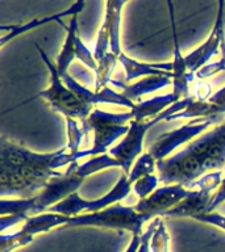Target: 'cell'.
Listing matches in <instances>:
<instances>
[{
    "instance_id": "11",
    "label": "cell",
    "mask_w": 225,
    "mask_h": 252,
    "mask_svg": "<svg viewBox=\"0 0 225 252\" xmlns=\"http://www.w3.org/2000/svg\"><path fill=\"white\" fill-rule=\"evenodd\" d=\"M224 5V1H219L216 21H215L211 34L208 35V38L205 39V42L199 47H196L193 51H191L189 54L185 55L186 64H187L189 74L192 76H195V74L200 70L201 67L209 63L211 58L219 53L221 46L225 43Z\"/></svg>"
},
{
    "instance_id": "24",
    "label": "cell",
    "mask_w": 225,
    "mask_h": 252,
    "mask_svg": "<svg viewBox=\"0 0 225 252\" xmlns=\"http://www.w3.org/2000/svg\"><path fill=\"white\" fill-rule=\"evenodd\" d=\"M125 1L121 0H110L106 3V8L111 12V53L116 57L122 54L120 46V25H121V9Z\"/></svg>"
},
{
    "instance_id": "22",
    "label": "cell",
    "mask_w": 225,
    "mask_h": 252,
    "mask_svg": "<svg viewBox=\"0 0 225 252\" xmlns=\"http://www.w3.org/2000/svg\"><path fill=\"white\" fill-rule=\"evenodd\" d=\"M130 121H133V114L130 110L125 113H111L102 109H94L86 121L82 122V129L84 135H87L91 127L96 125H126V122Z\"/></svg>"
},
{
    "instance_id": "30",
    "label": "cell",
    "mask_w": 225,
    "mask_h": 252,
    "mask_svg": "<svg viewBox=\"0 0 225 252\" xmlns=\"http://www.w3.org/2000/svg\"><path fill=\"white\" fill-rule=\"evenodd\" d=\"M33 242V238L21 234L20 231L3 232L0 235V252H12L19 247H24Z\"/></svg>"
},
{
    "instance_id": "14",
    "label": "cell",
    "mask_w": 225,
    "mask_h": 252,
    "mask_svg": "<svg viewBox=\"0 0 225 252\" xmlns=\"http://www.w3.org/2000/svg\"><path fill=\"white\" fill-rule=\"evenodd\" d=\"M86 7V3L84 1H75L74 4H71L70 8L66 9V11L59 12V13H54V15L46 16V17H39V19L31 20V21H27L24 24H16V25H0V32H1V37H0V46H4L5 43L9 42L11 39L19 37V35L27 33V32H31L36 28L41 27V25H46L49 23H58L61 24L62 27L63 23L61 20L66 16H74L79 15L80 12L83 11V8Z\"/></svg>"
},
{
    "instance_id": "33",
    "label": "cell",
    "mask_w": 225,
    "mask_h": 252,
    "mask_svg": "<svg viewBox=\"0 0 225 252\" xmlns=\"http://www.w3.org/2000/svg\"><path fill=\"white\" fill-rule=\"evenodd\" d=\"M169 242L170 236L166 231L163 220H161L150 242V250L151 252H169Z\"/></svg>"
},
{
    "instance_id": "27",
    "label": "cell",
    "mask_w": 225,
    "mask_h": 252,
    "mask_svg": "<svg viewBox=\"0 0 225 252\" xmlns=\"http://www.w3.org/2000/svg\"><path fill=\"white\" fill-rule=\"evenodd\" d=\"M118 62V57L113 53H108V54L98 62V70L95 71V91L100 92L104 90L108 83H111V75L113 72L116 63Z\"/></svg>"
},
{
    "instance_id": "2",
    "label": "cell",
    "mask_w": 225,
    "mask_h": 252,
    "mask_svg": "<svg viewBox=\"0 0 225 252\" xmlns=\"http://www.w3.org/2000/svg\"><path fill=\"white\" fill-rule=\"evenodd\" d=\"M92 157L91 149L80 150L76 154H70L66 147L54 151V153H35L32 150L7 141L1 138L0 141V167L4 168H20V167H32V168L54 169L58 171L61 167H69L78 161L80 158Z\"/></svg>"
},
{
    "instance_id": "37",
    "label": "cell",
    "mask_w": 225,
    "mask_h": 252,
    "mask_svg": "<svg viewBox=\"0 0 225 252\" xmlns=\"http://www.w3.org/2000/svg\"><path fill=\"white\" fill-rule=\"evenodd\" d=\"M196 220H200L203 223L212 224L216 227L221 228L225 231V216H221L219 213H207V214H201L195 218Z\"/></svg>"
},
{
    "instance_id": "4",
    "label": "cell",
    "mask_w": 225,
    "mask_h": 252,
    "mask_svg": "<svg viewBox=\"0 0 225 252\" xmlns=\"http://www.w3.org/2000/svg\"><path fill=\"white\" fill-rule=\"evenodd\" d=\"M153 220L146 214L136 212L134 206H124L114 204L110 208L96 213H87L73 217L69 222V227H106L113 230H125L132 235H142V227L148 220Z\"/></svg>"
},
{
    "instance_id": "29",
    "label": "cell",
    "mask_w": 225,
    "mask_h": 252,
    "mask_svg": "<svg viewBox=\"0 0 225 252\" xmlns=\"http://www.w3.org/2000/svg\"><path fill=\"white\" fill-rule=\"evenodd\" d=\"M66 125H67V146L66 149L70 154H76L79 153L80 150V143H82V139L84 137V131L79 126L78 121L74 120V118L66 117Z\"/></svg>"
},
{
    "instance_id": "19",
    "label": "cell",
    "mask_w": 225,
    "mask_h": 252,
    "mask_svg": "<svg viewBox=\"0 0 225 252\" xmlns=\"http://www.w3.org/2000/svg\"><path fill=\"white\" fill-rule=\"evenodd\" d=\"M70 217L57 214V213H42L38 216L29 217L25 222L21 230H19L21 234L31 238H35L37 234L41 232L50 231L51 228L59 227V226H67L70 222Z\"/></svg>"
},
{
    "instance_id": "9",
    "label": "cell",
    "mask_w": 225,
    "mask_h": 252,
    "mask_svg": "<svg viewBox=\"0 0 225 252\" xmlns=\"http://www.w3.org/2000/svg\"><path fill=\"white\" fill-rule=\"evenodd\" d=\"M159 122L162 121L158 116L149 121H130L129 131L126 133L125 137L122 138L117 145L110 149L108 154L120 163L125 175H129L130 169L136 163V159L142 155V147H144L146 131Z\"/></svg>"
},
{
    "instance_id": "21",
    "label": "cell",
    "mask_w": 225,
    "mask_h": 252,
    "mask_svg": "<svg viewBox=\"0 0 225 252\" xmlns=\"http://www.w3.org/2000/svg\"><path fill=\"white\" fill-rule=\"evenodd\" d=\"M67 31V35L65 38V42H63V46L59 51L58 57H57V70H58V74L62 76V75L67 74V70L69 67L73 63V61L75 58V47H76V39L79 37L78 32V15L71 16L70 24L69 27H65Z\"/></svg>"
},
{
    "instance_id": "40",
    "label": "cell",
    "mask_w": 225,
    "mask_h": 252,
    "mask_svg": "<svg viewBox=\"0 0 225 252\" xmlns=\"http://www.w3.org/2000/svg\"><path fill=\"white\" fill-rule=\"evenodd\" d=\"M208 101L213 102V104H217V105H225V86L223 88H220L219 91H216L208 98Z\"/></svg>"
},
{
    "instance_id": "10",
    "label": "cell",
    "mask_w": 225,
    "mask_h": 252,
    "mask_svg": "<svg viewBox=\"0 0 225 252\" xmlns=\"http://www.w3.org/2000/svg\"><path fill=\"white\" fill-rule=\"evenodd\" d=\"M188 192L183 185H163L155 189L149 197L138 201L134 209L140 214H146L153 220L157 217H165L166 213L185 200Z\"/></svg>"
},
{
    "instance_id": "26",
    "label": "cell",
    "mask_w": 225,
    "mask_h": 252,
    "mask_svg": "<svg viewBox=\"0 0 225 252\" xmlns=\"http://www.w3.org/2000/svg\"><path fill=\"white\" fill-rule=\"evenodd\" d=\"M111 51V12L108 8H106L103 23L99 28L98 38H96V45H95L94 57L96 61H102L108 53Z\"/></svg>"
},
{
    "instance_id": "25",
    "label": "cell",
    "mask_w": 225,
    "mask_h": 252,
    "mask_svg": "<svg viewBox=\"0 0 225 252\" xmlns=\"http://www.w3.org/2000/svg\"><path fill=\"white\" fill-rule=\"evenodd\" d=\"M111 167H120L121 168L120 163L112 155L103 154V155L90 158L88 160L82 163V164H78V167L75 169V175L82 177V179H86V177L91 176L94 173L100 172V171L106 168H111Z\"/></svg>"
},
{
    "instance_id": "15",
    "label": "cell",
    "mask_w": 225,
    "mask_h": 252,
    "mask_svg": "<svg viewBox=\"0 0 225 252\" xmlns=\"http://www.w3.org/2000/svg\"><path fill=\"white\" fill-rule=\"evenodd\" d=\"M118 62L121 63L125 70L126 82H133L136 79L148 78V76H171L173 78V62L163 63H142L136 59L130 58L122 53L118 57Z\"/></svg>"
},
{
    "instance_id": "35",
    "label": "cell",
    "mask_w": 225,
    "mask_h": 252,
    "mask_svg": "<svg viewBox=\"0 0 225 252\" xmlns=\"http://www.w3.org/2000/svg\"><path fill=\"white\" fill-rule=\"evenodd\" d=\"M75 58L79 59L83 64H86L87 67H90L91 70H98V61L95 59L94 54L88 50V47L82 42L80 37L76 39V47H75Z\"/></svg>"
},
{
    "instance_id": "28",
    "label": "cell",
    "mask_w": 225,
    "mask_h": 252,
    "mask_svg": "<svg viewBox=\"0 0 225 252\" xmlns=\"http://www.w3.org/2000/svg\"><path fill=\"white\" fill-rule=\"evenodd\" d=\"M155 169H157V160L154 159V157L149 151H146L138 158L130 169L129 175H128L130 184L133 185L136 181L148 176V175H154Z\"/></svg>"
},
{
    "instance_id": "38",
    "label": "cell",
    "mask_w": 225,
    "mask_h": 252,
    "mask_svg": "<svg viewBox=\"0 0 225 252\" xmlns=\"http://www.w3.org/2000/svg\"><path fill=\"white\" fill-rule=\"evenodd\" d=\"M223 202H225V177L223 179L220 187L217 188L216 192L213 193L212 198H211V202H209L208 213H215V210H216Z\"/></svg>"
},
{
    "instance_id": "34",
    "label": "cell",
    "mask_w": 225,
    "mask_h": 252,
    "mask_svg": "<svg viewBox=\"0 0 225 252\" xmlns=\"http://www.w3.org/2000/svg\"><path fill=\"white\" fill-rule=\"evenodd\" d=\"M221 53H223V55H221L220 61L207 63L205 66L201 67L200 70L195 74V76H196L199 80H205V79L211 78L213 75H216L217 72L225 71V43L221 46Z\"/></svg>"
},
{
    "instance_id": "16",
    "label": "cell",
    "mask_w": 225,
    "mask_h": 252,
    "mask_svg": "<svg viewBox=\"0 0 225 252\" xmlns=\"http://www.w3.org/2000/svg\"><path fill=\"white\" fill-rule=\"evenodd\" d=\"M111 84L117 87L122 90V94L125 96L130 101H136L141 97L142 94H153L155 91H159L165 87L173 84V78L171 76H148V78H142L137 80L133 84H125V83L120 82V80H111Z\"/></svg>"
},
{
    "instance_id": "13",
    "label": "cell",
    "mask_w": 225,
    "mask_h": 252,
    "mask_svg": "<svg viewBox=\"0 0 225 252\" xmlns=\"http://www.w3.org/2000/svg\"><path fill=\"white\" fill-rule=\"evenodd\" d=\"M63 80V83L66 84L69 88H70L73 92H74L76 96H78L80 100H82L86 105H96V104H116V105L120 106H126L129 109H133L136 102L130 101L124 96L122 94H118L116 91L111 90L110 87H106L104 90H102L100 92H96V91H91L86 87H83L82 84H79L76 80H75L73 76H71L69 72L61 76Z\"/></svg>"
},
{
    "instance_id": "36",
    "label": "cell",
    "mask_w": 225,
    "mask_h": 252,
    "mask_svg": "<svg viewBox=\"0 0 225 252\" xmlns=\"http://www.w3.org/2000/svg\"><path fill=\"white\" fill-rule=\"evenodd\" d=\"M161 217L154 218V220H151L149 226L146 227V230H144L141 235V244H140L137 252H151V250H150V242H151L154 232L157 230L158 224L161 223Z\"/></svg>"
},
{
    "instance_id": "6",
    "label": "cell",
    "mask_w": 225,
    "mask_h": 252,
    "mask_svg": "<svg viewBox=\"0 0 225 252\" xmlns=\"http://www.w3.org/2000/svg\"><path fill=\"white\" fill-rule=\"evenodd\" d=\"M130 190H132V184L128 179V175L122 173L120 176V180L106 196L100 197L98 200H83L76 192L61 201L59 204L54 205L53 208L49 209V212L62 214V216L70 217V218L80 216V214H87V213L100 212V210L110 208L112 205L118 204L129 194Z\"/></svg>"
},
{
    "instance_id": "39",
    "label": "cell",
    "mask_w": 225,
    "mask_h": 252,
    "mask_svg": "<svg viewBox=\"0 0 225 252\" xmlns=\"http://www.w3.org/2000/svg\"><path fill=\"white\" fill-rule=\"evenodd\" d=\"M28 218L27 217L19 216V214H12V216H3L0 217V231L1 234L5 232L8 228L13 227L16 224H19L20 222H25Z\"/></svg>"
},
{
    "instance_id": "5",
    "label": "cell",
    "mask_w": 225,
    "mask_h": 252,
    "mask_svg": "<svg viewBox=\"0 0 225 252\" xmlns=\"http://www.w3.org/2000/svg\"><path fill=\"white\" fill-rule=\"evenodd\" d=\"M61 175H63V172L54 169L0 167V196L1 198H33L42 192L53 177H58Z\"/></svg>"
},
{
    "instance_id": "1",
    "label": "cell",
    "mask_w": 225,
    "mask_h": 252,
    "mask_svg": "<svg viewBox=\"0 0 225 252\" xmlns=\"http://www.w3.org/2000/svg\"><path fill=\"white\" fill-rule=\"evenodd\" d=\"M225 168V122L207 130L186 149L157 161L159 183L188 187L205 173Z\"/></svg>"
},
{
    "instance_id": "41",
    "label": "cell",
    "mask_w": 225,
    "mask_h": 252,
    "mask_svg": "<svg viewBox=\"0 0 225 252\" xmlns=\"http://www.w3.org/2000/svg\"><path fill=\"white\" fill-rule=\"evenodd\" d=\"M140 244H141V235H132V240H130L129 246L126 247L124 252H137Z\"/></svg>"
},
{
    "instance_id": "31",
    "label": "cell",
    "mask_w": 225,
    "mask_h": 252,
    "mask_svg": "<svg viewBox=\"0 0 225 252\" xmlns=\"http://www.w3.org/2000/svg\"><path fill=\"white\" fill-rule=\"evenodd\" d=\"M223 172L221 171H215V172L205 173L204 176H201L200 179H197L193 183L187 187L188 190H208V192H213L215 189L220 187L221 181H223Z\"/></svg>"
},
{
    "instance_id": "12",
    "label": "cell",
    "mask_w": 225,
    "mask_h": 252,
    "mask_svg": "<svg viewBox=\"0 0 225 252\" xmlns=\"http://www.w3.org/2000/svg\"><path fill=\"white\" fill-rule=\"evenodd\" d=\"M169 7L170 20H171V31H173L174 41V59H173V94L178 97V100L189 97V83L192 82L193 76L189 74L187 64H186L185 57L182 55L179 41H178L177 21H175V12H174V4L167 1Z\"/></svg>"
},
{
    "instance_id": "32",
    "label": "cell",
    "mask_w": 225,
    "mask_h": 252,
    "mask_svg": "<svg viewBox=\"0 0 225 252\" xmlns=\"http://www.w3.org/2000/svg\"><path fill=\"white\" fill-rule=\"evenodd\" d=\"M159 179L155 175H148V176L142 177L140 180H137L132 185V190L136 193V196L140 200H144L146 197H149L151 193L157 189Z\"/></svg>"
},
{
    "instance_id": "23",
    "label": "cell",
    "mask_w": 225,
    "mask_h": 252,
    "mask_svg": "<svg viewBox=\"0 0 225 252\" xmlns=\"http://www.w3.org/2000/svg\"><path fill=\"white\" fill-rule=\"evenodd\" d=\"M220 114H225V105H217L213 102L199 101L195 100L189 104L185 110H182L173 117H170L169 121L173 120H179V118H212L220 117Z\"/></svg>"
},
{
    "instance_id": "7",
    "label": "cell",
    "mask_w": 225,
    "mask_h": 252,
    "mask_svg": "<svg viewBox=\"0 0 225 252\" xmlns=\"http://www.w3.org/2000/svg\"><path fill=\"white\" fill-rule=\"evenodd\" d=\"M78 164V161H75L69 165L66 172L58 177H53L38 196L31 198L32 217L49 212V209L53 208L54 205L59 204L61 201L78 192L79 187L84 181V179L75 175V169Z\"/></svg>"
},
{
    "instance_id": "17",
    "label": "cell",
    "mask_w": 225,
    "mask_h": 252,
    "mask_svg": "<svg viewBox=\"0 0 225 252\" xmlns=\"http://www.w3.org/2000/svg\"><path fill=\"white\" fill-rule=\"evenodd\" d=\"M212 196L208 190H189L185 200L166 213L165 217H189L195 220L197 216L208 213Z\"/></svg>"
},
{
    "instance_id": "3",
    "label": "cell",
    "mask_w": 225,
    "mask_h": 252,
    "mask_svg": "<svg viewBox=\"0 0 225 252\" xmlns=\"http://www.w3.org/2000/svg\"><path fill=\"white\" fill-rule=\"evenodd\" d=\"M37 50L39 53V57L42 59V62L45 63V66L47 67V70L50 72V86L46 90L41 91L36 94V97H42L49 101L51 109L58 112V113L63 114L65 118L70 117L74 120H80V121H86L88 116L92 112V106L86 105L69 87L63 83L61 75L58 74L57 66L55 63L50 61V58L47 57L46 53L38 46L36 45ZM35 97V98H36Z\"/></svg>"
},
{
    "instance_id": "8",
    "label": "cell",
    "mask_w": 225,
    "mask_h": 252,
    "mask_svg": "<svg viewBox=\"0 0 225 252\" xmlns=\"http://www.w3.org/2000/svg\"><path fill=\"white\" fill-rule=\"evenodd\" d=\"M220 120V117L212 118H197L195 121L181 126L175 130L161 134L155 141L149 146V153L154 157L157 161L163 160L169 157L170 154L175 151L185 143L192 142V139L197 135L205 133V130L215 122Z\"/></svg>"
},
{
    "instance_id": "42",
    "label": "cell",
    "mask_w": 225,
    "mask_h": 252,
    "mask_svg": "<svg viewBox=\"0 0 225 252\" xmlns=\"http://www.w3.org/2000/svg\"><path fill=\"white\" fill-rule=\"evenodd\" d=\"M224 171H225V168H224Z\"/></svg>"
},
{
    "instance_id": "18",
    "label": "cell",
    "mask_w": 225,
    "mask_h": 252,
    "mask_svg": "<svg viewBox=\"0 0 225 252\" xmlns=\"http://www.w3.org/2000/svg\"><path fill=\"white\" fill-rule=\"evenodd\" d=\"M179 101L175 94H162V96H154L151 98L144 100V101L136 102L133 109H130L133 114V121H149L166 110L174 102Z\"/></svg>"
},
{
    "instance_id": "20",
    "label": "cell",
    "mask_w": 225,
    "mask_h": 252,
    "mask_svg": "<svg viewBox=\"0 0 225 252\" xmlns=\"http://www.w3.org/2000/svg\"><path fill=\"white\" fill-rule=\"evenodd\" d=\"M94 131V146L91 147L92 157L107 154L118 138H124L129 131V125H96L91 127ZM91 157V158H92Z\"/></svg>"
}]
</instances>
